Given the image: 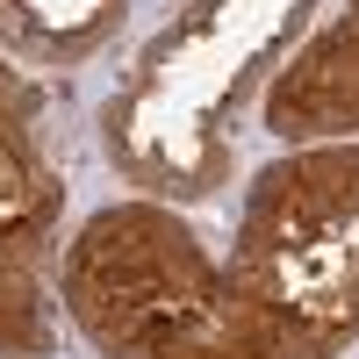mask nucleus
Instances as JSON below:
<instances>
[{
    "label": "nucleus",
    "mask_w": 359,
    "mask_h": 359,
    "mask_svg": "<svg viewBox=\"0 0 359 359\" xmlns=\"http://www.w3.org/2000/svg\"><path fill=\"white\" fill-rule=\"evenodd\" d=\"M115 15L123 0H0V43L22 57H79L115 29Z\"/></svg>",
    "instance_id": "39448f33"
},
{
    "label": "nucleus",
    "mask_w": 359,
    "mask_h": 359,
    "mask_svg": "<svg viewBox=\"0 0 359 359\" xmlns=\"http://www.w3.org/2000/svg\"><path fill=\"white\" fill-rule=\"evenodd\" d=\"M57 345V302L43 287V266L0 252V359H43Z\"/></svg>",
    "instance_id": "423d86ee"
},
{
    "label": "nucleus",
    "mask_w": 359,
    "mask_h": 359,
    "mask_svg": "<svg viewBox=\"0 0 359 359\" xmlns=\"http://www.w3.org/2000/svg\"><path fill=\"white\" fill-rule=\"evenodd\" d=\"M266 130L287 144L359 137V15L352 8L280 65V79L266 86Z\"/></svg>",
    "instance_id": "20e7f679"
},
{
    "label": "nucleus",
    "mask_w": 359,
    "mask_h": 359,
    "mask_svg": "<svg viewBox=\"0 0 359 359\" xmlns=\"http://www.w3.org/2000/svg\"><path fill=\"white\" fill-rule=\"evenodd\" d=\"M230 259L273 302L359 338V137L294 144L266 165L245 194Z\"/></svg>",
    "instance_id": "f03ea898"
},
{
    "label": "nucleus",
    "mask_w": 359,
    "mask_h": 359,
    "mask_svg": "<svg viewBox=\"0 0 359 359\" xmlns=\"http://www.w3.org/2000/svg\"><path fill=\"white\" fill-rule=\"evenodd\" d=\"M36 86L15 65H0V252L50 266L57 259V223H65V180L43 158V130H36Z\"/></svg>",
    "instance_id": "7ed1b4c3"
},
{
    "label": "nucleus",
    "mask_w": 359,
    "mask_h": 359,
    "mask_svg": "<svg viewBox=\"0 0 359 359\" xmlns=\"http://www.w3.org/2000/svg\"><path fill=\"white\" fill-rule=\"evenodd\" d=\"M57 302L101 359H338L352 338L208 259L194 223L151 201L86 216L57 259Z\"/></svg>",
    "instance_id": "f257e3e1"
},
{
    "label": "nucleus",
    "mask_w": 359,
    "mask_h": 359,
    "mask_svg": "<svg viewBox=\"0 0 359 359\" xmlns=\"http://www.w3.org/2000/svg\"><path fill=\"white\" fill-rule=\"evenodd\" d=\"M345 8H352V15H359V0H345Z\"/></svg>",
    "instance_id": "0eeeda50"
}]
</instances>
